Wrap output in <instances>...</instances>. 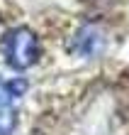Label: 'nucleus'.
<instances>
[{
	"instance_id": "1",
	"label": "nucleus",
	"mask_w": 129,
	"mask_h": 135,
	"mask_svg": "<svg viewBox=\"0 0 129 135\" xmlns=\"http://www.w3.org/2000/svg\"><path fill=\"white\" fill-rule=\"evenodd\" d=\"M5 64L15 71H27L32 69L42 57V42H39L37 32L27 25H17L12 30H7L0 42Z\"/></svg>"
},
{
	"instance_id": "2",
	"label": "nucleus",
	"mask_w": 129,
	"mask_h": 135,
	"mask_svg": "<svg viewBox=\"0 0 129 135\" xmlns=\"http://www.w3.org/2000/svg\"><path fill=\"white\" fill-rule=\"evenodd\" d=\"M29 89L27 79H10L5 81L0 76V135H12L17 128V98H22Z\"/></svg>"
},
{
	"instance_id": "3",
	"label": "nucleus",
	"mask_w": 129,
	"mask_h": 135,
	"mask_svg": "<svg viewBox=\"0 0 129 135\" xmlns=\"http://www.w3.org/2000/svg\"><path fill=\"white\" fill-rule=\"evenodd\" d=\"M102 44H105V37L95 25L80 27L73 37V52L80 54V57H95L102 49Z\"/></svg>"
}]
</instances>
